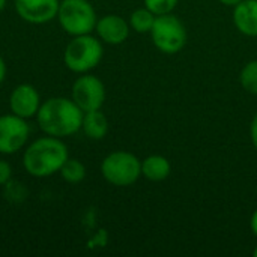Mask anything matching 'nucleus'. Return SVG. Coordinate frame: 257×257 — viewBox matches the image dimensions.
Wrapping results in <instances>:
<instances>
[{
	"instance_id": "obj_22",
	"label": "nucleus",
	"mask_w": 257,
	"mask_h": 257,
	"mask_svg": "<svg viewBox=\"0 0 257 257\" xmlns=\"http://www.w3.org/2000/svg\"><path fill=\"white\" fill-rule=\"evenodd\" d=\"M250 226H251V232H253V233L257 236V211L253 214V217H251Z\"/></svg>"
},
{
	"instance_id": "obj_21",
	"label": "nucleus",
	"mask_w": 257,
	"mask_h": 257,
	"mask_svg": "<svg viewBox=\"0 0 257 257\" xmlns=\"http://www.w3.org/2000/svg\"><path fill=\"white\" fill-rule=\"evenodd\" d=\"M6 72H8V68H6V62H5V59L0 56V84L5 81V78H6Z\"/></svg>"
},
{
	"instance_id": "obj_12",
	"label": "nucleus",
	"mask_w": 257,
	"mask_h": 257,
	"mask_svg": "<svg viewBox=\"0 0 257 257\" xmlns=\"http://www.w3.org/2000/svg\"><path fill=\"white\" fill-rule=\"evenodd\" d=\"M233 23L241 33L257 36V0H242L238 3L233 11Z\"/></svg>"
},
{
	"instance_id": "obj_7",
	"label": "nucleus",
	"mask_w": 257,
	"mask_h": 257,
	"mask_svg": "<svg viewBox=\"0 0 257 257\" xmlns=\"http://www.w3.org/2000/svg\"><path fill=\"white\" fill-rule=\"evenodd\" d=\"M30 137L27 119L14 113L0 116V154L14 155L20 152Z\"/></svg>"
},
{
	"instance_id": "obj_13",
	"label": "nucleus",
	"mask_w": 257,
	"mask_h": 257,
	"mask_svg": "<svg viewBox=\"0 0 257 257\" xmlns=\"http://www.w3.org/2000/svg\"><path fill=\"white\" fill-rule=\"evenodd\" d=\"M81 130L86 134V137L92 140H102L108 133V120L105 114L99 110L84 111Z\"/></svg>"
},
{
	"instance_id": "obj_1",
	"label": "nucleus",
	"mask_w": 257,
	"mask_h": 257,
	"mask_svg": "<svg viewBox=\"0 0 257 257\" xmlns=\"http://www.w3.org/2000/svg\"><path fill=\"white\" fill-rule=\"evenodd\" d=\"M84 111L66 96H53L44 101L36 114L41 131L47 136L65 139L81 130Z\"/></svg>"
},
{
	"instance_id": "obj_25",
	"label": "nucleus",
	"mask_w": 257,
	"mask_h": 257,
	"mask_svg": "<svg viewBox=\"0 0 257 257\" xmlns=\"http://www.w3.org/2000/svg\"><path fill=\"white\" fill-rule=\"evenodd\" d=\"M253 254H254V257H257V247L254 248V251H253Z\"/></svg>"
},
{
	"instance_id": "obj_6",
	"label": "nucleus",
	"mask_w": 257,
	"mask_h": 257,
	"mask_svg": "<svg viewBox=\"0 0 257 257\" xmlns=\"http://www.w3.org/2000/svg\"><path fill=\"white\" fill-rule=\"evenodd\" d=\"M151 36L157 48L167 54L181 51L187 42V32L182 21L172 14L158 15L155 18Z\"/></svg>"
},
{
	"instance_id": "obj_3",
	"label": "nucleus",
	"mask_w": 257,
	"mask_h": 257,
	"mask_svg": "<svg viewBox=\"0 0 257 257\" xmlns=\"http://www.w3.org/2000/svg\"><path fill=\"white\" fill-rule=\"evenodd\" d=\"M102 53L104 48L101 41L90 33L72 36L65 47L63 63L75 74H86L99 65Z\"/></svg>"
},
{
	"instance_id": "obj_24",
	"label": "nucleus",
	"mask_w": 257,
	"mask_h": 257,
	"mask_svg": "<svg viewBox=\"0 0 257 257\" xmlns=\"http://www.w3.org/2000/svg\"><path fill=\"white\" fill-rule=\"evenodd\" d=\"M6 2H8V0H0V12L5 9V6H6Z\"/></svg>"
},
{
	"instance_id": "obj_10",
	"label": "nucleus",
	"mask_w": 257,
	"mask_h": 257,
	"mask_svg": "<svg viewBox=\"0 0 257 257\" xmlns=\"http://www.w3.org/2000/svg\"><path fill=\"white\" fill-rule=\"evenodd\" d=\"M41 104H42V101H41V95H39L38 89L29 83H21V84L15 86L9 96L11 113L20 116L23 119L36 117Z\"/></svg>"
},
{
	"instance_id": "obj_8",
	"label": "nucleus",
	"mask_w": 257,
	"mask_h": 257,
	"mask_svg": "<svg viewBox=\"0 0 257 257\" xmlns=\"http://www.w3.org/2000/svg\"><path fill=\"white\" fill-rule=\"evenodd\" d=\"M71 98L83 111L99 110L105 101L104 83L92 74H81L72 84Z\"/></svg>"
},
{
	"instance_id": "obj_16",
	"label": "nucleus",
	"mask_w": 257,
	"mask_h": 257,
	"mask_svg": "<svg viewBox=\"0 0 257 257\" xmlns=\"http://www.w3.org/2000/svg\"><path fill=\"white\" fill-rule=\"evenodd\" d=\"M155 18H157V15H154L148 8L137 9L130 17V26L137 33H148V32L152 30V26L155 23Z\"/></svg>"
},
{
	"instance_id": "obj_14",
	"label": "nucleus",
	"mask_w": 257,
	"mask_h": 257,
	"mask_svg": "<svg viewBox=\"0 0 257 257\" xmlns=\"http://www.w3.org/2000/svg\"><path fill=\"white\" fill-rule=\"evenodd\" d=\"M170 163L161 155H151L142 161V175L154 182L164 181L170 175Z\"/></svg>"
},
{
	"instance_id": "obj_20",
	"label": "nucleus",
	"mask_w": 257,
	"mask_h": 257,
	"mask_svg": "<svg viewBox=\"0 0 257 257\" xmlns=\"http://www.w3.org/2000/svg\"><path fill=\"white\" fill-rule=\"evenodd\" d=\"M250 133H251V142H253L254 148L257 149V113L254 114V117H253V122H251Z\"/></svg>"
},
{
	"instance_id": "obj_23",
	"label": "nucleus",
	"mask_w": 257,
	"mask_h": 257,
	"mask_svg": "<svg viewBox=\"0 0 257 257\" xmlns=\"http://www.w3.org/2000/svg\"><path fill=\"white\" fill-rule=\"evenodd\" d=\"M223 5H226V6H236L238 3H241L242 0H220Z\"/></svg>"
},
{
	"instance_id": "obj_11",
	"label": "nucleus",
	"mask_w": 257,
	"mask_h": 257,
	"mask_svg": "<svg viewBox=\"0 0 257 257\" xmlns=\"http://www.w3.org/2000/svg\"><path fill=\"white\" fill-rule=\"evenodd\" d=\"M95 30L102 42L110 45H119L128 38L130 24L122 17L110 14V15H104L96 21Z\"/></svg>"
},
{
	"instance_id": "obj_17",
	"label": "nucleus",
	"mask_w": 257,
	"mask_h": 257,
	"mask_svg": "<svg viewBox=\"0 0 257 257\" xmlns=\"http://www.w3.org/2000/svg\"><path fill=\"white\" fill-rule=\"evenodd\" d=\"M239 80L247 92L257 95V60H251L242 68Z\"/></svg>"
},
{
	"instance_id": "obj_4",
	"label": "nucleus",
	"mask_w": 257,
	"mask_h": 257,
	"mask_svg": "<svg viewBox=\"0 0 257 257\" xmlns=\"http://www.w3.org/2000/svg\"><path fill=\"white\" fill-rule=\"evenodd\" d=\"M57 20L60 27L71 36L92 33L98 21L96 12L89 0H62Z\"/></svg>"
},
{
	"instance_id": "obj_18",
	"label": "nucleus",
	"mask_w": 257,
	"mask_h": 257,
	"mask_svg": "<svg viewBox=\"0 0 257 257\" xmlns=\"http://www.w3.org/2000/svg\"><path fill=\"white\" fill-rule=\"evenodd\" d=\"M176 5L178 0H145V8H148L157 17L170 14Z\"/></svg>"
},
{
	"instance_id": "obj_5",
	"label": "nucleus",
	"mask_w": 257,
	"mask_h": 257,
	"mask_svg": "<svg viewBox=\"0 0 257 257\" xmlns=\"http://www.w3.org/2000/svg\"><path fill=\"white\" fill-rule=\"evenodd\" d=\"M101 173L108 184L116 187H128L140 178L142 161L131 152H111L102 160Z\"/></svg>"
},
{
	"instance_id": "obj_9",
	"label": "nucleus",
	"mask_w": 257,
	"mask_h": 257,
	"mask_svg": "<svg viewBox=\"0 0 257 257\" xmlns=\"http://www.w3.org/2000/svg\"><path fill=\"white\" fill-rule=\"evenodd\" d=\"M17 15L30 24H45L57 18L59 0H15Z\"/></svg>"
},
{
	"instance_id": "obj_2",
	"label": "nucleus",
	"mask_w": 257,
	"mask_h": 257,
	"mask_svg": "<svg viewBox=\"0 0 257 257\" xmlns=\"http://www.w3.org/2000/svg\"><path fill=\"white\" fill-rule=\"evenodd\" d=\"M68 158V146L62 139L45 134L44 137L33 140L24 149L23 166L30 176L42 179L59 173Z\"/></svg>"
},
{
	"instance_id": "obj_19",
	"label": "nucleus",
	"mask_w": 257,
	"mask_h": 257,
	"mask_svg": "<svg viewBox=\"0 0 257 257\" xmlns=\"http://www.w3.org/2000/svg\"><path fill=\"white\" fill-rule=\"evenodd\" d=\"M12 179V166L6 160H0V187L8 185Z\"/></svg>"
},
{
	"instance_id": "obj_15",
	"label": "nucleus",
	"mask_w": 257,
	"mask_h": 257,
	"mask_svg": "<svg viewBox=\"0 0 257 257\" xmlns=\"http://www.w3.org/2000/svg\"><path fill=\"white\" fill-rule=\"evenodd\" d=\"M60 176L65 182L68 184H80L86 178V167L84 164L77 160V158H68L62 169H60Z\"/></svg>"
}]
</instances>
